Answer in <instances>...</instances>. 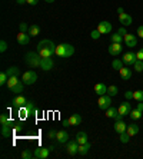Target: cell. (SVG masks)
<instances>
[{"label": "cell", "instance_id": "cell-17", "mask_svg": "<svg viewBox=\"0 0 143 159\" xmlns=\"http://www.w3.org/2000/svg\"><path fill=\"white\" fill-rule=\"evenodd\" d=\"M26 103H27V99H26L23 95H17V96L13 99V105H15L17 109H19V107H23Z\"/></svg>", "mask_w": 143, "mask_h": 159}, {"label": "cell", "instance_id": "cell-7", "mask_svg": "<svg viewBox=\"0 0 143 159\" xmlns=\"http://www.w3.org/2000/svg\"><path fill=\"white\" fill-rule=\"evenodd\" d=\"M66 152L70 156H74L76 153H79V143H77L76 139L66 142Z\"/></svg>", "mask_w": 143, "mask_h": 159}, {"label": "cell", "instance_id": "cell-52", "mask_svg": "<svg viewBox=\"0 0 143 159\" xmlns=\"http://www.w3.org/2000/svg\"><path fill=\"white\" fill-rule=\"evenodd\" d=\"M37 3H39V0H27V4H30V6H36Z\"/></svg>", "mask_w": 143, "mask_h": 159}, {"label": "cell", "instance_id": "cell-30", "mask_svg": "<svg viewBox=\"0 0 143 159\" xmlns=\"http://www.w3.org/2000/svg\"><path fill=\"white\" fill-rule=\"evenodd\" d=\"M122 67H123V60L120 59H113V62H112V69L113 70H120Z\"/></svg>", "mask_w": 143, "mask_h": 159}, {"label": "cell", "instance_id": "cell-28", "mask_svg": "<svg viewBox=\"0 0 143 159\" xmlns=\"http://www.w3.org/2000/svg\"><path fill=\"white\" fill-rule=\"evenodd\" d=\"M11 135V126L10 125H2V136L10 138Z\"/></svg>", "mask_w": 143, "mask_h": 159}, {"label": "cell", "instance_id": "cell-25", "mask_svg": "<svg viewBox=\"0 0 143 159\" xmlns=\"http://www.w3.org/2000/svg\"><path fill=\"white\" fill-rule=\"evenodd\" d=\"M19 82H20V79H19V76H9L7 79V83H6V86H7L9 89H13L16 85H17Z\"/></svg>", "mask_w": 143, "mask_h": 159}, {"label": "cell", "instance_id": "cell-18", "mask_svg": "<svg viewBox=\"0 0 143 159\" xmlns=\"http://www.w3.org/2000/svg\"><path fill=\"white\" fill-rule=\"evenodd\" d=\"M126 129H127V125L125 123V120H116V122H114V130H116L119 135L126 132Z\"/></svg>", "mask_w": 143, "mask_h": 159}, {"label": "cell", "instance_id": "cell-37", "mask_svg": "<svg viewBox=\"0 0 143 159\" xmlns=\"http://www.w3.org/2000/svg\"><path fill=\"white\" fill-rule=\"evenodd\" d=\"M119 141H120L122 143H127V142L130 141V135H129L127 132L120 133V138H119Z\"/></svg>", "mask_w": 143, "mask_h": 159}, {"label": "cell", "instance_id": "cell-26", "mask_svg": "<svg viewBox=\"0 0 143 159\" xmlns=\"http://www.w3.org/2000/svg\"><path fill=\"white\" fill-rule=\"evenodd\" d=\"M27 33L32 37H36L37 34H40V26L39 25H32V26H29V32Z\"/></svg>", "mask_w": 143, "mask_h": 159}, {"label": "cell", "instance_id": "cell-43", "mask_svg": "<svg viewBox=\"0 0 143 159\" xmlns=\"http://www.w3.org/2000/svg\"><path fill=\"white\" fill-rule=\"evenodd\" d=\"M19 29H20V32H23V33H27V32H29V26H27L26 23H19Z\"/></svg>", "mask_w": 143, "mask_h": 159}, {"label": "cell", "instance_id": "cell-11", "mask_svg": "<svg viewBox=\"0 0 143 159\" xmlns=\"http://www.w3.org/2000/svg\"><path fill=\"white\" fill-rule=\"evenodd\" d=\"M119 22L123 25V26H130L133 23V19H132V16L130 15H127V13H119Z\"/></svg>", "mask_w": 143, "mask_h": 159}, {"label": "cell", "instance_id": "cell-19", "mask_svg": "<svg viewBox=\"0 0 143 159\" xmlns=\"http://www.w3.org/2000/svg\"><path fill=\"white\" fill-rule=\"evenodd\" d=\"M17 42L20 44H29V42H30V34L29 33H23V32H19V34H17Z\"/></svg>", "mask_w": 143, "mask_h": 159}, {"label": "cell", "instance_id": "cell-56", "mask_svg": "<svg viewBox=\"0 0 143 159\" xmlns=\"http://www.w3.org/2000/svg\"><path fill=\"white\" fill-rule=\"evenodd\" d=\"M16 3L17 4H25V3H27V0H16Z\"/></svg>", "mask_w": 143, "mask_h": 159}, {"label": "cell", "instance_id": "cell-44", "mask_svg": "<svg viewBox=\"0 0 143 159\" xmlns=\"http://www.w3.org/2000/svg\"><path fill=\"white\" fill-rule=\"evenodd\" d=\"M100 34H102V33H100L99 30L96 29V30H93L92 33H90V37H92V39H95V40H96V39H99V37H100Z\"/></svg>", "mask_w": 143, "mask_h": 159}, {"label": "cell", "instance_id": "cell-36", "mask_svg": "<svg viewBox=\"0 0 143 159\" xmlns=\"http://www.w3.org/2000/svg\"><path fill=\"white\" fill-rule=\"evenodd\" d=\"M6 73H7V76H19V67H16V66L9 67L7 70H6Z\"/></svg>", "mask_w": 143, "mask_h": 159}, {"label": "cell", "instance_id": "cell-1", "mask_svg": "<svg viewBox=\"0 0 143 159\" xmlns=\"http://www.w3.org/2000/svg\"><path fill=\"white\" fill-rule=\"evenodd\" d=\"M36 52L42 56V57H51L53 55H56V46L55 43L49 39H43L37 43Z\"/></svg>", "mask_w": 143, "mask_h": 159}, {"label": "cell", "instance_id": "cell-55", "mask_svg": "<svg viewBox=\"0 0 143 159\" xmlns=\"http://www.w3.org/2000/svg\"><path fill=\"white\" fill-rule=\"evenodd\" d=\"M123 118H125V116L122 115V113H119V115L116 116V118H114V119H116V120H123Z\"/></svg>", "mask_w": 143, "mask_h": 159}, {"label": "cell", "instance_id": "cell-33", "mask_svg": "<svg viewBox=\"0 0 143 159\" xmlns=\"http://www.w3.org/2000/svg\"><path fill=\"white\" fill-rule=\"evenodd\" d=\"M89 149H90V143H83V145H79V155H86L89 152Z\"/></svg>", "mask_w": 143, "mask_h": 159}, {"label": "cell", "instance_id": "cell-14", "mask_svg": "<svg viewBox=\"0 0 143 159\" xmlns=\"http://www.w3.org/2000/svg\"><path fill=\"white\" fill-rule=\"evenodd\" d=\"M56 141H57V143H66V142L69 141V133H67L65 129L57 130V135H56Z\"/></svg>", "mask_w": 143, "mask_h": 159}, {"label": "cell", "instance_id": "cell-6", "mask_svg": "<svg viewBox=\"0 0 143 159\" xmlns=\"http://www.w3.org/2000/svg\"><path fill=\"white\" fill-rule=\"evenodd\" d=\"M50 151H55V146H50V148H36L34 149V158L36 159H46L50 153Z\"/></svg>", "mask_w": 143, "mask_h": 159}, {"label": "cell", "instance_id": "cell-4", "mask_svg": "<svg viewBox=\"0 0 143 159\" xmlns=\"http://www.w3.org/2000/svg\"><path fill=\"white\" fill-rule=\"evenodd\" d=\"M36 80H37V73L34 70H27L22 76V82L25 85H33V83H36Z\"/></svg>", "mask_w": 143, "mask_h": 159}, {"label": "cell", "instance_id": "cell-42", "mask_svg": "<svg viewBox=\"0 0 143 159\" xmlns=\"http://www.w3.org/2000/svg\"><path fill=\"white\" fill-rule=\"evenodd\" d=\"M9 120H10V118H9V116L6 115V113L0 115V123H2V125H6V123H7Z\"/></svg>", "mask_w": 143, "mask_h": 159}, {"label": "cell", "instance_id": "cell-27", "mask_svg": "<svg viewBox=\"0 0 143 159\" xmlns=\"http://www.w3.org/2000/svg\"><path fill=\"white\" fill-rule=\"evenodd\" d=\"M110 40H112V43H122L125 40V36H122L120 33H112L110 34Z\"/></svg>", "mask_w": 143, "mask_h": 159}, {"label": "cell", "instance_id": "cell-48", "mask_svg": "<svg viewBox=\"0 0 143 159\" xmlns=\"http://www.w3.org/2000/svg\"><path fill=\"white\" fill-rule=\"evenodd\" d=\"M125 98H126V99H133V92H132V90H126V92H125Z\"/></svg>", "mask_w": 143, "mask_h": 159}, {"label": "cell", "instance_id": "cell-24", "mask_svg": "<svg viewBox=\"0 0 143 159\" xmlns=\"http://www.w3.org/2000/svg\"><path fill=\"white\" fill-rule=\"evenodd\" d=\"M119 73H120V78L123 80H127V79L132 78V70L129 67H122L120 70H119Z\"/></svg>", "mask_w": 143, "mask_h": 159}, {"label": "cell", "instance_id": "cell-34", "mask_svg": "<svg viewBox=\"0 0 143 159\" xmlns=\"http://www.w3.org/2000/svg\"><path fill=\"white\" fill-rule=\"evenodd\" d=\"M119 93V89H118V86H114V85H110V86H107V95L109 96H116Z\"/></svg>", "mask_w": 143, "mask_h": 159}, {"label": "cell", "instance_id": "cell-23", "mask_svg": "<svg viewBox=\"0 0 143 159\" xmlns=\"http://www.w3.org/2000/svg\"><path fill=\"white\" fill-rule=\"evenodd\" d=\"M126 132L130 135V138L135 136V135H137V133H139V126L136 125L135 122L130 123V125H127V129H126Z\"/></svg>", "mask_w": 143, "mask_h": 159}, {"label": "cell", "instance_id": "cell-47", "mask_svg": "<svg viewBox=\"0 0 143 159\" xmlns=\"http://www.w3.org/2000/svg\"><path fill=\"white\" fill-rule=\"evenodd\" d=\"M136 57H137V60H143V48H140L136 52Z\"/></svg>", "mask_w": 143, "mask_h": 159}, {"label": "cell", "instance_id": "cell-5", "mask_svg": "<svg viewBox=\"0 0 143 159\" xmlns=\"http://www.w3.org/2000/svg\"><path fill=\"white\" fill-rule=\"evenodd\" d=\"M97 105H99V107L102 109V111H106V109H109L110 106H112V96H109V95H102V96H99V100H97Z\"/></svg>", "mask_w": 143, "mask_h": 159}, {"label": "cell", "instance_id": "cell-38", "mask_svg": "<svg viewBox=\"0 0 143 159\" xmlns=\"http://www.w3.org/2000/svg\"><path fill=\"white\" fill-rule=\"evenodd\" d=\"M133 99L137 102H143V90H136L133 92Z\"/></svg>", "mask_w": 143, "mask_h": 159}, {"label": "cell", "instance_id": "cell-57", "mask_svg": "<svg viewBox=\"0 0 143 159\" xmlns=\"http://www.w3.org/2000/svg\"><path fill=\"white\" fill-rule=\"evenodd\" d=\"M44 2H46V3H53L55 0H44Z\"/></svg>", "mask_w": 143, "mask_h": 159}, {"label": "cell", "instance_id": "cell-35", "mask_svg": "<svg viewBox=\"0 0 143 159\" xmlns=\"http://www.w3.org/2000/svg\"><path fill=\"white\" fill-rule=\"evenodd\" d=\"M20 156H22V159H32L34 158V153H32V149H25Z\"/></svg>", "mask_w": 143, "mask_h": 159}, {"label": "cell", "instance_id": "cell-41", "mask_svg": "<svg viewBox=\"0 0 143 159\" xmlns=\"http://www.w3.org/2000/svg\"><path fill=\"white\" fill-rule=\"evenodd\" d=\"M19 116H20L22 119H26L27 116H29V115H27V111H26L25 106H23V107H19Z\"/></svg>", "mask_w": 143, "mask_h": 159}, {"label": "cell", "instance_id": "cell-53", "mask_svg": "<svg viewBox=\"0 0 143 159\" xmlns=\"http://www.w3.org/2000/svg\"><path fill=\"white\" fill-rule=\"evenodd\" d=\"M62 125L65 126V128H69V126H70V123H69V119H65V120H63V122H62Z\"/></svg>", "mask_w": 143, "mask_h": 159}, {"label": "cell", "instance_id": "cell-10", "mask_svg": "<svg viewBox=\"0 0 143 159\" xmlns=\"http://www.w3.org/2000/svg\"><path fill=\"white\" fill-rule=\"evenodd\" d=\"M107 50H109L110 55L116 57V56H119L122 53V50H123V46H122V43H112L109 46V49H107Z\"/></svg>", "mask_w": 143, "mask_h": 159}, {"label": "cell", "instance_id": "cell-29", "mask_svg": "<svg viewBox=\"0 0 143 159\" xmlns=\"http://www.w3.org/2000/svg\"><path fill=\"white\" fill-rule=\"evenodd\" d=\"M119 115V111L116 109V107H113V106H110L109 109H106V116L107 118H112V119H114L116 116Z\"/></svg>", "mask_w": 143, "mask_h": 159}, {"label": "cell", "instance_id": "cell-45", "mask_svg": "<svg viewBox=\"0 0 143 159\" xmlns=\"http://www.w3.org/2000/svg\"><path fill=\"white\" fill-rule=\"evenodd\" d=\"M6 50H7V43H6L4 40H2V42H0V52L4 53Z\"/></svg>", "mask_w": 143, "mask_h": 159}, {"label": "cell", "instance_id": "cell-12", "mask_svg": "<svg viewBox=\"0 0 143 159\" xmlns=\"http://www.w3.org/2000/svg\"><path fill=\"white\" fill-rule=\"evenodd\" d=\"M125 44L127 48H135V46H137V37L130 33L125 34Z\"/></svg>", "mask_w": 143, "mask_h": 159}, {"label": "cell", "instance_id": "cell-50", "mask_svg": "<svg viewBox=\"0 0 143 159\" xmlns=\"http://www.w3.org/2000/svg\"><path fill=\"white\" fill-rule=\"evenodd\" d=\"M13 129H15V132H19V130H22V129H23V125H22V123H15Z\"/></svg>", "mask_w": 143, "mask_h": 159}, {"label": "cell", "instance_id": "cell-15", "mask_svg": "<svg viewBox=\"0 0 143 159\" xmlns=\"http://www.w3.org/2000/svg\"><path fill=\"white\" fill-rule=\"evenodd\" d=\"M119 113H122L123 116H127L129 113H130V111H132V105L129 103V102H123V103H120V106L118 107Z\"/></svg>", "mask_w": 143, "mask_h": 159}, {"label": "cell", "instance_id": "cell-22", "mask_svg": "<svg viewBox=\"0 0 143 159\" xmlns=\"http://www.w3.org/2000/svg\"><path fill=\"white\" fill-rule=\"evenodd\" d=\"M76 141H77V143H79V145L87 143V142H89L87 133H86V132H77L76 133Z\"/></svg>", "mask_w": 143, "mask_h": 159}, {"label": "cell", "instance_id": "cell-3", "mask_svg": "<svg viewBox=\"0 0 143 159\" xmlns=\"http://www.w3.org/2000/svg\"><path fill=\"white\" fill-rule=\"evenodd\" d=\"M25 60H26V63H27L30 67H40L42 56L39 55L37 52H27L26 53Z\"/></svg>", "mask_w": 143, "mask_h": 159}, {"label": "cell", "instance_id": "cell-32", "mask_svg": "<svg viewBox=\"0 0 143 159\" xmlns=\"http://www.w3.org/2000/svg\"><path fill=\"white\" fill-rule=\"evenodd\" d=\"M23 88H25V83H23V82H19L17 85H16L13 89H10V90H11L13 93H15V95H22Z\"/></svg>", "mask_w": 143, "mask_h": 159}, {"label": "cell", "instance_id": "cell-49", "mask_svg": "<svg viewBox=\"0 0 143 159\" xmlns=\"http://www.w3.org/2000/svg\"><path fill=\"white\" fill-rule=\"evenodd\" d=\"M118 33H120L122 36H125V34H127V30H126V26H122L120 29L118 30Z\"/></svg>", "mask_w": 143, "mask_h": 159}, {"label": "cell", "instance_id": "cell-31", "mask_svg": "<svg viewBox=\"0 0 143 159\" xmlns=\"http://www.w3.org/2000/svg\"><path fill=\"white\" fill-rule=\"evenodd\" d=\"M129 116H130V119H132V120H137V119L142 118V112H140L139 109H132V111H130V113H129Z\"/></svg>", "mask_w": 143, "mask_h": 159}, {"label": "cell", "instance_id": "cell-2", "mask_svg": "<svg viewBox=\"0 0 143 159\" xmlns=\"http://www.w3.org/2000/svg\"><path fill=\"white\" fill-rule=\"evenodd\" d=\"M74 53V48L69 43H62L56 46V55L60 57H70Z\"/></svg>", "mask_w": 143, "mask_h": 159}, {"label": "cell", "instance_id": "cell-9", "mask_svg": "<svg viewBox=\"0 0 143 159\" xmlns=\"http://www.w3.org/2000/svg\"><path fill=\"white\" fill-rule=\"evenodd\" d=\"M112 27H113V26H112V23L105 20V22H100L99 23L97 30H99L102 34H107V33H112Z\"/></svg>", "mask_w": 143, "mask_h": 159}, {"label": "cell", "instance_id": "cell-16", "mask_svg": "<svg viewBox=\"0 0 143 159\" xmlns=\"http://www.w3.org/2000/svg\"><path fill=\"white\" fill-rule=\"evenodd\" d=\"M26 111H27V115L29 116H33L37 113V107H36V103H34L33 100H27V103L25 105Z\"/></svg>", "mask_w": 143, "mask_h": 159}, {"label": "cell", "instance_id": "cell-8", "mask_svg": "<svg viewBox=\"0 0 143 159\" xmlns=\"http://www.w3.org/2000/svg\"><path fill=\"white\" fill-rule=\"evenodd\" d=\"M123 63L125 65H127V66H132V65H135V62L137 60V57H136V53L135 52H126L125 55H123Z\"/></svg>", "mask_w": 143, "mask_h": 159}, {"label": "cell", "instance_id": "cell-46", "mask_svg": "<svg viewBox=\"0 0 143 159\" xmlns=\"http://www.w3.org/2000/svg\"><path fill=\"white\" fill-rule=\"evenodd\" d=\"M56 135H57V130L50 129L49 133H47V138H50V139H56Z\"/></svg>", "mask_w": 143, "mask_h": 159}, {"label": "cell", "instance_id": "cell-13", "mask_svg": "<svg viewBox=\"0 0 143 159\" xmlns=\"http://www.w3.org/2000/svg\"><path fill=\"white\" fill-rule=\"evenodd\" d=\"M53 60H51V57H42V63H40V67L42 70H50V69H53Z\"/></svg>", "mask_w": 143, "mask_h": 159}, {"label": "cell", "instance_id": "cell-21", "mask_svg": "<svg viewBox=\"0 0 143 159\" xmlns=\"http://www.w3.org/2000/svg\"><path fill=\"white\" fill-rule=\"evenodd\" d=\"M69 123H70V126H79L82 123V116L79 115V113H73V115H70Z\"/></svg>", "mask_w": 143, "mask_h": 159}, {"label": "cell", "instance_id": "cell-20", "mask_svg": "<svg viewBox=\"0 0 143 159\" xmlns=\"http://www.w3.org/2000/svg\"><path fill=\"white\" fill-rule=\"evenodd\" d=\"M95 92H96V95H99V96L106 95L107 93V86L105 85V83H96L95 85Z\"/></svg>", "mask_w": 143, "mask_h": 159}, {"label": "cell", "instance_id": "cell-51", "mask_svg": "<svg viewBox=\"0 0 143 159\" xmlns=\"http://www.w3.org/2000/svg\"><path fill=\"white\" fill-rule=\"evenodd\" d=\"M136 34H137L139 37H142V39H143V25H142V26L137 27V32H136Z\"/></svg>", "mask_w": 143, "mask_h": 159}, {"label": "cell", "instance_id": "cell-54", "mask_svg": "<svg viewBox=\"0 0 143 159\" xmlns=\"http://www.w3.org/2000/svg\"><path fill=\"white\" fill-rule=\"evenodd\" d=\"M136 109H139L140 112H143V102H139V103H137V106H136Z\"/></svg>", "mask_w": 143, "mask_h": 159}, {"label": "cell", "instance_id": "cell-40", "mask_svg": "<svg viewBox=\"0 0 143 159\" xmlns=\"http://www.w3.org/2000/svg\"><path fill=\"white\" fill-rule=\"evenodd\" d=\"M7 79H9L7 73H6V72H2V73H0V85L4 86L6 83H7Z\"/></svg>", "mask_w": 143, "mask_h": 159}, {"label": "cell", "instance_id": "cell-39", "mask_svg": "<svg viewBox=\"0 0 143 159\" xmlns=\"http://www.w3.org/2000/svg\"><path fill=\"white\" fill-rule=\"evenodd\" d=\"M133 66H135V70L136 72H139V73H140V72H143V60H136Z\"/></svg>", "mask_w": 143, "mask_h": 159}]
</instances>
